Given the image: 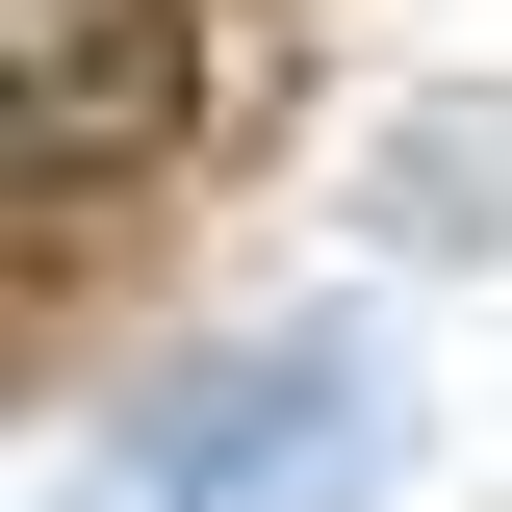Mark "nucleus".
I'll use <instances>...</instances> for the list:
<instances>
[{
	"mask_svg": "<svg viewBox=\"0 0 512 512\" xmlns=\"http://www.w3.org/2000/svg\"><path fill=\"white\" fill-rule=\"evenodd\" d=\"M384 436H410V359L359 308H282V333H205L52 461V512H359Z\"/></svg>",
	"mask_w": 512,
	"mask_h": 512,
	"instance_id": "obj_1",
	"label": "nucleus"
},
{
	"mask_svg": "<svg viewBox=\"0 0 512 512\" xmlns=\"http://www.w3.org/2000/svg\"><path fill=\"white\" fill-rule=\"evenodd\" d=\"M0 128L52 180H154L205 128V0H0Z\"/></svg>",
	"mask_w": 512,
	"mask_h": 512,
	"instance_id": "obj_2",
	"label": "nucleus"
}]
</instances>
